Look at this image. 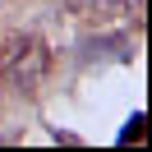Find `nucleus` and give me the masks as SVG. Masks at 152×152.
<instances>
[{
	"mask_svg": "<svg viewBox=\"0 0 152 152\" xmlns=\"http://www.w3.org/2000/svg\"><path fill=\"white\" fill-rule=\"evenodd\" d=\"M42 74H46V46L32 37H14L5 51V78L14 88H32Z\"/></svg>",
	"mask_w": 152,
	"mask_h": 152,
	"instance_id": "nucleus-1",
	"label": "nucleus"
},
{
	"mask_svg": "<svg viewBox=\"0 0 152 152\" xmlns=\"http://www.w3.org/2000/svg\"><path fill=\"white\" fill-rule=\"evenodd\" d=\"M69 10H88V5H97V0H65Z\"/></svg>",
	"mask_w": 152,
	"mask_h": 152,
	"instance_id": "nucleus-2",
	"label": "nucleus"
}]
</instances>
